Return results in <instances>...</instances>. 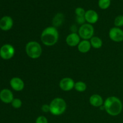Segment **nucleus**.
<instances>
[{
  "label": "nucleus",
  "instance_id": "12",
  "mask_svg": "<svg viewBox=\"0 0 123 123\" xmlns=\"http://www.w3.org/2000/svg\"><path fill=\"white\" fill-rule=\"evenodd\" d=\"M66 42L69 46H76L80 43V37L79 34H76V32H72V33L68 34L66 37Z\"/></svg>",
  "mask_w": 123,
  "mask_h": 123
},
{
  "label": "nucleus",
  "instance_id": "8",
  "mask_svg": "<svg viewBox=\"0 0 123 123\" xmlns=\"http://www.w3.org/2000/svg\"><path fill=\"white\" fill-rule=\"evenodd\" d=\"M74 83L73 79L70 78H64L60 82V87L62 91H69L74 88Z\"/></svg>",
  "mask_w": 123,
  "mask_h": 123
},
{
  "label": "nucleus",
  "instance_id": "5",
  "mask_svg": "<svg viewBox=\"0 0 123 123\" xmlns=\"http://www.w3.org/2000/svg\"><path fill=\"white\" fill-rule=\"evenodd\" d=\"M94 30L91 24H84L80 26L78 30V34L83 40L91 39L93 37Z\"/></svg>",
  "mask_w": 123,
  "mask_h": 123
},
{
  "label": "nucleus",
  "instance_id": "19",
  "mask_svg": "<svg viewBox=\"0 0 123 123\" xmlns=\"http://www.w3.org/2000/svg\"><path fill=\"white\" fill-rule=\"evenodd\" d=\"M111 2V0H99L98 3V7L101 9H107L110 6Z\"/></svg>",
  "mask_w": 123,
  "mask_h": 123
},
{
  "label": "nucleus",
  "instance_id": "6",
  "mask_svg": "<svg viewBox=\"0 0 123 123\" xmlns=\"http://www.w3.org/2000/svg\"><path fill=\"white\" fill-rule=\"evenodd\" d=\"M15 54V49L12 45L5 44L0 48V56L2 59L8 60L12 58Z\"/></svg>",
  "mask_w": 123,
  "mask_h": 123
},
{
  "label": "nucleus",
  "instance_id": "10",
  "mask_svg": "<svg viewBox=\"0 0 123 123\" xmlns=\"http://www.w3.org/2000/svg\"><path fill=\"white\" fill-rule=\"evenodd\" d=\"M10 85L13 90L16 91H21L25 87V84L23 80L18 77L12 78L10 81Z\"/></svg>",
  "mask_w": 123,
  "mask_h": 123
},
{
  "label": "nucleus",
  "instance_id": "4",
  "mask_svg": "<svg viewBox=\"0 0 123 123\" xmlns=\"http://www.w3.org/2000/svg\"><path fill=\"white\" fill-rule=\"evenodd\" d=\"M26 55L32 59H37L42 55V48L40 43L36 41L29 42L25 46Z\"/></svg>",
  "mask_w": 123,
  "mask_h": 123
},
{
  "label": "nucleus",
  "instance_id": "11",
  "mask_svg": "<svg viewBox=\"0 0 123 123\" xmlns=\"http://www.w3.org/2000/svg\"><path fill=\"white\" fill-rule=\"evenodd\" d=\"M14 99L13 94L8 89H3L0 92V100L5 103H11Z\"/></svg>",
  "mask_w": 123,
  "mask_h": 123
},
{
  "label": "nucleus",
  "instance_id": "14",
  "mask_svg": "<svg viewBox=\"0 0 123 123\" xmlns=\"http://www.w3.org/2000/svg\"><path fill=\"white\" fill-rule=\"evenodd\" d=\"M90 103L94 107H100L103 106V100L100 95L95 94L90 97Z\"/></svg>",
  "mask_w": 123,
  "mask_h": 123
},
{
  "label": "nucleus",
  "instance_id": "3",
  "mask_svg": "<svg viewBox=\"0 0 123 123\" xmlns=\"http://www.w3.org/2000/svg\"><path fill=\"white\" fill-rule=\"evenodd\" d=\"M50 112L52 115L58 116L64 113L67 109V103L62 98L57 97L51 101L49 104Z\"/></svg>",
  "mask_w": 123,
  "mask_h": 123
},
{
  "label": "nucleus",
  "instance_id": "24",
  "mask_svg": "<svg viewBox=\"0 0 123 123\" xmlns=\"http://www.w3.org/2000/svg\"><path fill=\"white\" fill-rule=\"evenodd\" d=\"M76 22H78V24H81V25L85 24V22H86L85 19V16H76Z\"/></svg>",
  "mask_w": 123,
  "mask_h": 123
},
{
  "label": "nucleus",
  "instance_id": "23",
  "mask_svg": "<svg viewBox=\"0 0 123 123\" xmlns=\"http://www.w3.org/2000/svg\"><path fill=\"white\" fill-rule=\"evenodd\" d=\"M36 123H48V119L44 116H40L36 119Z\"/></svg>",
  "mask_w": 123,
  "mask_h": 123
},
{
  "label": "nucleus",
  "instance_id": "25",
  "mask_svg": "<svg viewBox=\"0 0 123 123\" xmlns=\"http://www.w3.org/2000/svg\"><path fill=\"white\" fill-rule=\"evenodd\" d=\"M42 111L44 112H50V108H49V105H43L42 106Z\"/></svg>",
  "mask_w": 123,
  "mask_h": 123
},
{
  "label": "nucleus",
  "instance_id": "15",
  "mask_svg": "<svg viewBox=\"0 0 123 123\" xmlns=\"http://www.w3.org/2000/svg\"><path fill=\"white\" fill-rule=\"evenodd\" d=\"M91 47V45L90 41L87 40H83L82 41H80L78 45V49L80 52L85 54L90 51Z\"/></svg>",
  "mask_w": 123,
  "mask_h": 123
},
{
  "label": "nucleus",
  "instance_id": "17",
  "mask_svg": "<svg viewBox=\"0 0 123 123\" xmlns=\"http://www.w3.org/2000/svg\"><path fill=\"white\" fill-rule=\"evenodd\" d=\"M74 88L78 92H84L86 90V84L82 81H78L74 84Z\"/></svg>",
  "mask_w": 123,
  "mask_h": 123
},
{
  "label": "nucleus",
  "instance_id": "9",
  "mask_svg": "<svg viewBox=\"0 0 123 123\" xmlns=\"http://www.w3.org/2000/svg\"><path fill=\"white\" fill-rule=\"evenodd\" d=\"M13 25V20L10 16H5L0 19V29L2 31H8Z\"/></svg>",
  "mask_w": 123,
  "mask_h": 123
},
{
  "label": "nucleus",
  "instance_id": "1",
  "mask_svg": "<svg viewBox=\"0 0 123 123\" xmlns=\"http://www.w3.org/2000/svg\"><path fill=\"white\" fill-rule=\"evenodd\" d=\"M105 110L111 116H117L123 110V103L120 98L115 96L108 97L104 102Z\"/></svg>",
  "mask_w": 123,
  "mask_h": 123
},
{
  "label": "nucleus",
  "instance_id": "2",
  "mask_svg": "<svg viewBox=\"0 0 123 123\" xmlns=\"http://www.w3.org/2000/svg\"><path fill=\"white\" fill-rule=\"evenodd\" d=\"M40 38L44 45L48 46H54L58 40V31L55 26H48L42 31Z\"/></svg>",
  "mask_w": 123,
  "mask_h": 123
},
{
  "label": "nucleus",
  "instance_id": "20",
  "mask_svg": "<svg viewBox=\"0 0 123 123\" xmlns=\"http://www.w3.org/2000/svg\"><path fill=\"white\" fill-rule=\"evenodd\" d=\"M115 27L120 28L123 26V15H119L115 18L114 20Z\"/></svg>",
  "mask_w": 123,
  "mask_h": 123
},
{
  "label": "nucleus",
  "instance_id": "21",
  "mask_svg": "<svg viewBox=\"0 0 123 123\" xmlns=\"http://www.w3.org/2000/svg\"><path fill=\"white\" fill-rule=\"evenodd\" d=\"M11 103H12V106L14 108H15V109H19L22 105V100L20 98H14Z\"/></svg>",
  "mask_w": 123,
  "mask_h": 123
},
{
  "label": "nucleus",
  "instance_id": "16",
  "mask_svg": "<svg viewBox=\"0 0 123 123\" xmlns=\"http://www.w3.org/2000/svg\"><path fill=\"white\" fill-rule=\"evenodd\" d=\"M90 43H91V47L95 49H100L102 48L103 45V42L102 39L97 36H93L90 39Z\"/></svg>",
  "mask_w": 123,
  "mask_h": 123
},
{
  "label": "nucleus",
  "instance_id": "7",
  "mask_svg": "<svg viewBox=\"0 0 123 123\" xmlns=\"http://www.w3.org/2000/svg\"><path fill=\"white\" fill-rule=\"evenodd\" d=\"M109 38L115 42L123 41V30L118 27H113L109 30Z\"/></svg>",
  "mask_w": 123,
  "mask_h": 123
},
{
  "label": "nucleus",
  "instance_id": "13",
  "mask_svg": "<svg viewBox=\"0 0 123 123\" xmlns=\"http://www.w3.org/2000/svg\"><path fill=\"white\" fill-rule=\"evenodd\" d=\"M85 19L88 24H93L98 21V15L96 11L93 10H88L85 12Z\"/></svg>",
  "mask_w": 123,
  "mask_h": 123
},
{
  "label": "nucleus",
  "instance_id": "22",
  "mask_svg": "<svg viewBox=\"0 0 123 123\" xmlns=\"http://www.w3.org/2000/svg\"><path fill=\"white\" fill-rule=\"evenodd\" d=\"M85 10L81 7H78L75 9V14L76 16H85Z\"/></svg>",
  "mask_w": 123,
  "mask_h": 123
},
{
  "label": "nucleus",
  "instance_id": "18",
  "mask_svg": "<svg viewBox=\"0 0 123 123\" xmlns=\"http://www.w3.org/2000/svg\"><path fill=\"white\" fill-rule=\"evenodd\" d=\"M64 20V15L61 13H58L53 19V24L55 26H60L62 24Z\"/></svg>",
  "mask_w": 123,
  "mask_h": 123
}]
</instances>
